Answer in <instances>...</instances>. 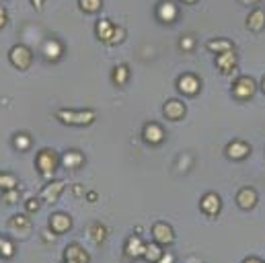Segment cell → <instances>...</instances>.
Masks as SVG:
<instances>
[{
  "label": "cell",
  "mask_w": 265,
  "mask_h": 263,
  "mask_svg": "<svg viewBox=\"0 0 265 263\" xmlns=\"http://www.w3.org/2000/svg\"><path fill=\"white\" fill-rule=\"evenodd\" d=\"M142 138L144 142L150 144V146H158L162 140H165V130H162L160 124H156V121H150V124L144 126L142 130Z\"/></svg>",
  "instance_id": "52a82bcc"
},
{
  "label": "cell",
  "mask_w": 265,
  "mask_h": 263,
  "mask_svg": "<svg viewBox=\"0 0 265 263\" xmlns=\"http://www.w3.org/2000/svg\"><path fill=\"white\" fill-rule=\"evenodd\" d=\"M44 239H46V241H54V239H56V232L52 234L49 230H44Z\"/></svg>",
  "instance_id": "d590c367"
},
{
  "label": "cell",
  "mask_w": 265,
  "mask_h": 263,
  "mask_svg": "<svg viewBox=\"0 0 265 263\" xmlns=\"http://www.w3.org/2000/svg\"><path fill=\"white\" fill-rule=\"evenodd\" d=\"M208 49L214 51V54H222V51H228L234 48H233V41L230 39H212V41H208Z\"/></svg>",
  "instance_id": "d4e9b609"
},
{
  "label": "cell",
  "mask_w": 265,
  "mask_h": 263,
  "mask_svg": "<svg viewBox=\"0 0 265 263\" xmlns=\"http://www.w3.org/2000/svg\"><path fill=\"white\" fill-rule=\"evenodd\" d=\"M66 187V183L64 181H49L47 185L41 189V199L47 201V204H54V201L62 196V191Z\"/></svg>",
  "instance_id": "2e32d148"
},
{
  "label": "cell",
  "mask_w": 265,
  "mask_h": 263,
  "mask_svg": "<svg viewBox=\"0 0 265 263\" xmlns=\"http://www.w3.org/2000/svg\"><path fill=\"white\" fill-rule=\"evenodd\" d=\"M13 187H16V177H15V175L0 173V189L6 191V189H13Z\"/></svg>",
  "instance_id": "f1b7e54d"
},
{
  "label": "cell",
  "mask_w": 265,
  "mask_h": 263,
  "mask_svg": "<svg viewBox=\"0 0 265 263\" xmlns=\"http://www.w3.org/2000/svg\"><path fill=\"white\" fill-rule=\"evenodd\" d=\"M113 82L115 84H125L127 82V78H130V70H127V66H124V64H119V66H115L113 68Z\"/></svg>",
  "instance_id": "484cf974"
},
{
  "label": "cell",
  "mask_w": 265,
  "mask_h": 263,
  "mask_svg": "<svg viewBox=\"0 0 265 263\" xmlns=\"http://www.w3.org/2000/svg\"><path fill=\"white\" fill-rule=\"evenodd\" d=\"M15 146L19 148V150H29V146H31V138L27 134H16L15 136Z\"/></svg>",
  "instance_id": "4dcf8cb0"
},
{
  "label": "cell",
  "mask_w": 265,
  "mask_h": 263,
  "mask_svg": "<svg viewBox=\"0 0 265 263\" xmlns=\"http://www.w3.org/2000/svg\"><path fill=\"white\" fill-rule=\"evenodd\" d=\"M162 253H165L162 245H158V243H148L146 249H144V259H146L148 263H156V261L162 257Z\"/></svg>",
  "instance_id": "603a6c76"
},
{
  "label": "cell",
  "mask_w": 265,
  "mask_h": 263,
  "mask_svg": "<svg viewBox=\"0 0 265 263\" xmlns=\"http://www.w3.org/2000/svg\"><path fill=\"white\" fill-rule=\"evenodd\" d=\"M44 56L47 60H58L60 56H62V46H60L56 39H47L44 43Z\"/></svg>",
  "instance_id": "cb8c5ba5"
},
{
  "label": "cell",
  "mask_w": 265,
  "mask_h": 263,
  "mask_svg": "<svg viewBox=\"0 0 265 263\" xmlns=\"http://www.w3.org/2000/svg\"><path fill=\"white\" fill-rule=\"evenodd\" d=\"M162 111H165V117L171 119V121L183 119V115H185V103L179 101V99H169L165 103V107H162Z\"/></svg>",
  "instance_id": "9a60e30c"
},
{
  "label": "cell",
  "mask_w": 265,
  "mask_h": 263,
  "mask_svg": "<svg viewBox=\"0 0 265 263\" xmlns=\"http://www.w3.org/2000/svg\"><path fill=\"white\" fill-rule=\"evenodd\" d=\"M33 2V6L37 8V11H41V6H44V0H31Z\"/></svg>",
  "instance_id": "8d00e7d4"
},
{
  "label": "cell",
  "mask_w": 265,
  "mask_h": 263,
  "mask_svg": "<svg viewBox=\"0 0 265 263\" xmlns=\"http://www.w3.org/2000/svg\"><path fill=\"white\" fill-rule=\"evenodd\" d=\"M179 46H181V49H185V51H191L195 48V39L191 35H185V37H181V41H179Z\"/></svg>",
  "instance_id": "1f68e13d"
},
{
  "label": "cell",
  "mask_w": 265,
  "mask_h": 263,
  "mask_svg": "<svg viewBox=\"0 0 265 263\" xmlns=\"http://www.w3.org/2000/svg\"><path fill=\"white\" fill-rule=\"evenodd\" d=\"M144 249H146V243L142 241L140 232H136L132 236H127L125 247H124V255L127 259H138V257H144Z\"/></svg>",
  "instance_id": "5b68a950"
},
{
  "label": "cell",
  "mask_w": 265,
  "mask_h": 263,
  "mask_svg": "<svg viewBox=\"0 0 265 263\" xmlns=\"http://www.w3.org/2000/svg\"><path fill=\"white\" fill-rule=\"evenodd\" d=\"M243 4H255V2H259V0H241Z\"/></svg>",
  "instance_id": "60d3db41"
},
{
  "label": "cell",
  "mask_w": 265,
  "mask_h": 263,
  "mask_svg": "<svg viewBox=\"0 0 265 263\" xmlns=\"http://www.w3.org/2000/svg\"><path fill=\"white\" fill-rule=\"evenodd\" d=\"M156 263H175V255L171 251H165V253H162V257Z\"/></svg>",
  "instance_id": "836d02e7"
},
{
  "label": "cell",
  "mask_w": 265,
  "mask_h": 263,
  "mask_svg": "<svg viewBox=\"0 0 265 263\" xmlns=\"http://www.w3.org/2000/svg\"><path fill=\"white\" fill-rule=\"evenodd\" d=\"M97 37L101 41L109 43V46H113V43H119L124 39V29L113 27V23L109 19H101L97 21Z\"/></svg>",
  "instance_id": "3957f363"
},
{
  "label": "cell",
  "mask_w": 265,
  "mask_h": 263,
  "mask_svg": "<svg viewBox=\"0 0 265 263\" xmlns=\"http://www.w3.org/2000/svg\"><path fill=\"white\" fill-rule=\"evenodd\" d=\"M39 199H35V197H31V199H27V204H25V210H27V212L31 214V212H37L39 210Z\"/></svg>",
  "instance_id": "d6a6232c"
},
{
  "label": "cell",
  "mask_w": 265,
  "mask_h": 263,
  "mask_svg": "<svg viewBox=\"0 0 265 263\" xmlns=\"http://www.w3.org/2000/svg\"><path fill=\"white\" fill-rule=\"evenodd\" d=\"M101 4H103V0H78V6L84 13H97Z\"/></svg>",
  "instance_id": "4316f807"
},
{
  "label": "cell",
  "mask_w": 265,
  "mask_h": 263,
  "mask_svg": "<svg viewBox=\"0 0 265 263\" xmlns=\"http://www.w3.org/2000/svg\"><path fill=\"white\" fill-rule=\"evenodd\" d=\"M247 29L255 31V33L263 31L265 29V11L257 8V11H253L249 16H247Z\"/></svg>",
  "instance_id": "ffe728a7"
},
{
  "label": "cell",
  "mask_w": 265,
  "mask_h": 263,
  "mask_svg": "<svg viewBox=\"0 0 265 263\" xmlns=\"http://www.w3.org/2000/svg\"><path fill=\"white\" fill-rule=\"evenodd\" d=\"M74 194H76V196H80V194H82V187H80V185H76V187H74Z\"/></svg>",
  "instance_id": "ab89813d"
},
{
  "label": "cell",
  "mask_w": 265,
  "mask_h": 263,
  "mask_svg": "<svg viewBox=\"0 0 265 263\" xmlns=\"http://www.w3.org/2000/svg\"><path fill=\"white\" fill-rule=\"evenodd\" d=\"M177 89L183 95H187V97H193V95L200 93L202 82L195 74H183V76H179V81H177Z\"/></svg>",
  "instance_id": "8992f818"
},
{
  "label": "cell",
  "mask_w": 265,
  "mask_h": 263,
  "mask_svg": "<svg viewBox=\"0 0 265 263\" xmlns=\"http://www.w3.org/2000/svg\"><path fill=\"white\" fill-rule=\"evenodd\" d=\"M200 208H202V212L203 214H208V216H216L220 212V208H222V199L218 194H214V191H210V194H206L202 197L200 201Z\"/></svg>",
  "instance_id": "4fadbf2b"
},
{
  "label": "cell",
  "mask_w": 265,
  "mask_h": 263,
  "mask_svg": "<svg viewBox=\"0 0 265 263\" xmlns=\"http://www.w3.org/2000/svg\"><path fill=\"white\" fill-rule=\"evenodd\" d=\"M56 117L68 126H89L95 121V111L93 109H80V111L60 109V111H56Z\"/></svg>",
  "instance_id": "6da1fadb"
},
{
  "label": "cell",
  "mask_w": 265,
  "mask_h": 263,
  "mask_svg": "<svg viewBox=\"0 0 265 263\" xmlns=\"http://www.w3.org/2000/svg\"><path fill=\"white\" fill-rule=\"evenodd\" d=\"M236 204H238V208H243V210H251V208H255V204H257V191H255L253 187H243V189H238V194H236Z\"/></svg>",
  "instance_id": "e0dca14e"
},
{
  "label": "cell",
  "mask_w": 265,
  "mask_h": 263,
  "mask_svg": "<svg viewBox=\"0 0 265 263\" xmlns=\"http://www.w3.org/2000/svg\"><path fill=\"white\" fill-rule=\"evenodd\" d=\"M19 197H21V191L16 189V187H13V189H6V191H2V199H4V204H8V206H13V204H16L19 201Z\"/></svg>",
  "instance_id": "f546056e"
},
{
  "label": "cell",
  "mask_w": 265,
  "mask_h": 263,
  "mask_svg": "<svg viewBox=\"0 0 265 263\" xmlns=\"http://www.w3.org/2000/svg\"><path fill=\"white\" fill-rule=\"evenodd\" d=\"M255 91H257V84H255V81H253V78H249V76H241L233 84V95L236 99H241V101H249L255 95Z\"/></svg>",
  "instance_id": "277c9868"
},
{
  "label": "cell",
  "mask_w": 265,
  "mask_h": 263,
  "mask_svg": "<svg viewBox=\"0 0 265 263\" xmlns=\"http://www.w3.org/2000/svg\"><path fill=\"white\" fill-rule=\"evenodd\" d=\"M62 164L66 169H78V166L84 164V156L80 150H68L62 154Z\"/></svg>",
  "instance_id": "44dd1931"
},
{
  "label": "cell",
  "mask_w": 265,
  "mask_h": 263,
  "mask_svg": "<svg viewBox=\"0 0 265 263\" xmlns=\"http://www.w3.org/2000/svg\"><path fill=\"white\" fill-rule=\"evenodd\" d=\"M0 255L4 259H11L15 255V245L8 239H2V236H0Z\"/></svg>",
  "instance_id": "83f0119b"
},
{
  "label": "cell",
  "mask_w": 265,
  "mask_h": 263,
  "mask_svg": "<svg viewBox=\"0 0 265 263\" xmlns=\"http://www.w3.org/2000/svg\"><path fill=\"white\" fill-rule=\"evenodd\" d=\"M72 226V218L64 214V212H58V214H52V218H49V230L56 232V234H64L70 230Z\"/></svg>",
  "instance_id": "5bb4252c"
},
{
  "label": "cell",
  "mask_w": 265,
  "mask_h": 263,
  "mask_svg": "<svg viewBox=\"0 0 265 263\" xmlns=\"http://www.w3.org/2000/svg\"><path fill=\"white\" fill-rule=\"evenodd\" d=\"M152 239H155V243L167 247V245H171L175 241V232L167 222H156L155 226H152Z\"/></svg>",
  "instance_id": "ba28073f"
},
{
  "label": "cell",
  "mask_w": 265,
  "mask_h": 263,
  "mask_svg": "<svg viewBox=\"0 0 265 263\" xmlns=\"http://www.w3.org/2000/svg\"><path fill=\"white\" fill-rule=\"evenodd\" d=\"M11 62L16 66V68H21V70H25V68H29L31 66V51H29V48H25V46H15L13 49H11Z\"/></svg>",
  "instance_id": "8fae6325"
},
{
  "label": "cell",
  "mask_w": 265,
  "mask_h": 263,
  "mask_svg": "<svg viewBox=\"0 0 265 263\" xmlns=\"http://www.w3.org/2000/svg\"><path fill=\"white\" fill-rule=\"evenodd\" d=\"M216 66L222 74H230L236 68V51L228 49V51H222V54H216Z\"/></svg>",
  "instance_id": "7c38bea8"
},
{
  "label": "cell",
  "mask_w": 265,
  "mask_h": 263,
  "mask_svg": "<svg viewBox=\"0 0 265 263\" xmlns=\"http://www.w3.org/2000/svg\"><path fill=\"white\" fill-rule=\"evenodd\" d=\"M8 229L15 230V232L27 234V232L31 230V220H29V216H25V214H16V216H13L11 220H8Z\"/></svg>",
  "instance_id": "d6986e66"
},
{
  "label": "cell",
  "mask_w": 265,
  "mask_h": 263,
  "mask_svg": "<svg viewBox=\"0 0 265 263\" xmlns=\"http://www.w3.org/2000/svg\"><path fill=\"white\" fill-rule=\"evenodd\" d=\"M183 2H187V4H193V2H195V0H183Z\"/></svg>",
  "instance_id": "7bdbcfd3"
},
{
  "label": "cell",
  "mask_w": 265,
  "mask_h": 263,
  "mask_svg": "<svg viewBox=\"0 0 265 263\" xmlns=\"http://www.w3.org/2000/svg\"><path fill=\"white\" fill-rule=\"evenodd\" d=\"M87 199H89V201H97V194H95V191H89V194H87Z\"/></svg>",
  "instance_id": "f35d334b"
},
{
  "label": "cell",
  "mask_w": 265,
  "mask_h": 263,
  "mask_svg": "<svg viewBox=\"0 0 265 263\" xmlns=\"http://www.w3.org/2000/svg\"><path fill=\"white\" fill-rule=\"evenodd\" d=\"M64 263H66V261H64Z\"/></svg>",
  "instance_id": "ee69618b"
},
{
  "label": "cell",
  "mask_w": 265,
  "mask_h": 263,
  "mask_svg": "<svg viewBox=\"0 0 265 263\" xmlns=\"http://www.w3.org/2000/svg\"><path fill=\"white\" fill-rule=\"evenodd\" d=\"M243 263H263L261 259H257V257H247Z\"/></svg>",
  "instance_id": "74e56055"
},
{
  "label": "cell",
  "mask_w": 265,
  "mask_h": 263,
  "mask_svg": "<svg viewBox=\"0 0 265 263\" xmlns=\"http://www.w3.org/2000/svg\"><path fill=\"white\" fill-rule=\"evenodd\" d=\"M64 261L66 263H91V255L78 243H72V245H68L64 251Z\"/></svg>",
  "instance_id": "9c48e42d"
},
{
  "label": "cell",
  "mask_w": 265,
  "mask_h": 263,
  "mask_svg": "<svg viewBox=\"0 0 265 263\" xmlns=\"http://www.w3.org/2000/svg\"><path fill=\"white\" fill-rule=\"evenodd\" d=\"M261 89H263V93H265V76H263V81H261Z\"/></svg>",
  "instance_id": "b9f144b4"
},
{
  "label": "cell",
  "mask_w": 265,
  "mask_h": 263,
  "mask_svg": "<svg viewBox=\"0 0 265 263\" xmlns=\"http://www.w3.org/2000/svg\"><path fill=\"white\" fill-rule=\"evenodd\" d=\"M4 23H6V13H4V8L0 6V29L4 27Z\"/></svg>",
  "instance_id": "e575fe53"
},
{
  "label": "cell",
  "mask_w": 265,
  "mask_h": 263,
  "mask_svg": "<svg viewBox=\"0 0 265 263\" xmlns=\"http://www.w3.org/2000/svg\"><path fill=\"white\" fill-rule=\"evenodd\" d=\"M158 19L162 23H173L177 19V6L171 2V0H162V2L158 4Z\"/></svg>",
  "instance_id": "ac0fdd59"
},
{
  "label": "cell",
  "mask_w": 265,
  "mask_h": 263,
  "mask_svg": "<svg viewBox=\"0 0 265 263\" xmlns=\"http://www.w3.org/2000/svg\"><path fill=\"white\" fill-rule=\"evenodd\" d=\"M87 236L95 243V245H101L105 239H107V229L101 222H93L89 229H87Z\"/></svg>",
  "instance_id": "7402d4cb"
},
{
  "label": "cell",
  "mask_w": 265,
  "mask_h": 263,
  "mask_svg": "<svg viewBox=\"0 0 265 263\" xmlns=\"http://www.w3.org/2000/svg\"><path fill=\"white\" fill-rule=\"evenodd\" d=\"M251 154V146L243 142V140H233L228 146H226V156L230 161H243Z\"/></svg>",
  "instance_id": "30bf717a"
},
{
  "label": "cell",
  "mask_w": 265,
  "mask_h": 263,
  "mask_svg": "<svg viewBox=\"0 0 265 263\" xmlns=\"http://www.w3.org/2000/svg\"><path fill=\"white\" fill-rule=\"evenodd\" d=\"M35 163H37V171L41 173V177L52 179L56 169H58V154L52 150V148H44V150L37 154Z\"/></svg>",
  "instance_id": "7a4b0ae2"
}]
</instances>
